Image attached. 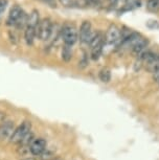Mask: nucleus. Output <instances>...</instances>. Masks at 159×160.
I'll return each mask as SVG.
<instances>
[{
  "mask_svg": "<svg viewBox=\"0 0 159 160\" xmlns=\"http://www.w3.org/2000/svg\"><path fill=\"white\" fill-rule=\"evenodd\" d=\"M52 23L49 18H45L41 20L40 23L38 24L37 28H36V36L42 41L48 40L52 36Z\"/></svg>",
  "mask_w": 159,
  "mask_h": 160,
  "instance_id": "f257e3e1",
  "label": "nucleus"
},
{
  "mask_svg": "<svg viewBox=\"0 0 159 160\" xmlns=\"http://www.w3.org/2000/svg\"><path fill=\"white\" fill-rule=\"evenodd\" d=\"M31 129H32V122H27V120L23 122L20 126H18L17 128L15 129V131L13 132L12 136L10 137L11 142L20 143L21 141L23 140V138H24L26 135L31 132Z\"/></svg>",
  "mask_w": 159,
  "mask_h": 160,
  "instance_id": "f03ea898",
  "label": "nucleus"
},
{
  "mask_svg": "<svg viewBox=\"0 0 159 160\" xmlns=\"http://www.w3.org/2000/svg\"><path fill=\"white\" fill-rule=\"evenodd\" d=\"M63 41L66 45H72L77 41V31L73 24H65L61 29Z\"/></svg>",
  "mask_w": 159,
  "mask_h": 160,
  "instance_id": "7ed1b4c3",
  "label": "nucleus"
},
{
  "mask_svg": "<svg viewBox=\"0 0 159 160\" xmlns=\"http://www.w3.org/2000/svg\"><path fill=\"white\" fill-rule=\"evenodd\" d=\"M93 32H92V26L90 21H83L80 28V41L81 43L89 44L90 40L92 39Z\"/></svg>",
  "mask_w": 159,
  "mask_h": 160,
  "instance_id": "20e7f679",
  "label": "nucleus"
},
{
  "mask_svg": "<svg viewBox=\"0 0 159 160\" xmlns=\"http://www.w3.org/2000/svg\"><path fill=\"white\" fill-rule=\"evenodd\" d=\"M122 41L121 29L116 25H111L107 31L106 37H105V42L107 44H117Z\"/></svg>",
  "mask_w": 159,
  "mask_h": 160,
  "instance_id": "39448f33",
  "label": "nucleus"
},
{
  "mask_svg": "<svg viewBox=\"0 0 159 160\" xmlns=\"http://www.w3.org/2000/svg\"><path fill=\"white\" fill-rule=\"evenodd\" d=\"M15 131V125L12 120H7L0 125V140L10 138Z\"/></svg>",
  "mask_w": 159,
  "mask_h": 160,
  "instance_id": "423d86ee",
  "label": "nucleus"
},
{
  "mask_svg": "<svg viewBox=\"0 0 159 160\" xmlns=\"http://www.w3.org/2000/svg\"><path fill=\"white\" fill-rule=\"evenodd\" d=\"M46 140L43 138H37L32 141V143L29 147V151L32 155L35 156H40L42 153L46 150Z\"/></svg>",
  "mask_w": 159,
  "mask_h": 160,
  "instance_id": "0eeeda50",
  "label": "nucleus"
},
{
  "mask_svg": "<svg viewBox=\"0 0 159 160\" xmlns=\"http://www.w3.org/2000/svg\"><path fill=\"white\" fill-rule=\"evenodd\" d=\"M22 12H23V10L21 8L20 5H18V4L13 5V8H12L10 11V14H8V18L7 20V25L15 26L17 20L19 19V17L21 16V14H22Z\"/></svg>",
  "mask_w": 159,
  "mask_h": 160,
  "instance_id": "6e6552de",
  "label": "nucleus"
},
{
  "mask_svg": "<svg viewBox=\"0 0 159 160\" xmlns=\"http://www.w3.org/2000/svg\"><path fill=\"white\" fill-rule=\"evenodd\" d=\"M148 44H149V41L147 40V39H145V38H142L136 44L134 45L133 47H132V50H133V52L135 53V55L140 56L143 51L147 50Z\"/></svg>",
  "mask_w": 159,
  "mask_h": 160,
  "instance_id": "1a4fd4ad",
  "label": "nucleus"
},
{
  "mask_svg": "<svg viewBox=\"0 0 159 160\" xmlns=\"http://www.w3.org/2000/svg\"><path fill=\"white\" fill-rule=\"evenodd\" d=\"M40 23V18H39V12L37 10H32V13L28 15L27 24L26 26H32V28H37L38 24Z\"/></svg>",
  "mask_w": 159,
  "mask_h": 160,
  "instance_id": "9d476101",
  "label": "nucleus"
},
{
  "mask_svg": "<svg viewBox=\"0 0 159 160\" xmlns=\"http://www.w3.org/2000/svg\"><path fill=\"white\" fill-rule=\"evenodd\" d=\"M36 37V28H32V26H25V31H24V39L26 41V43L28 45H32L34 43Z\"/></svg>",
  "mask_w": 159,
  "mask_h": 160,
  "instance_id": "9b49d317",
  "label": "nucleus"
},
{
  "mask_svg": "<svg viewBox=\"0 0 159 160\" xmlns=\"http://www.w3.org/2000/svg\"><path fill=\"white\" fill-rule=\"evenodd\" d=\"M71 58H72V48L69 45H64L62 49V59L65 62H69Z\"/></svg>",
  "mask_w": 159,
  "mask_h": 160,
  "instance_id": "f8f14e48",
  "label": "nucleus"
},
{
  "mask_svg": "<svg viewBox=\"0 0 159 160\" xmlns=\"http://www.w3.org/2000/svg\"><path fill=\"white\" fill-rule=\"evenodd\" d=\"M98 78L103 83H109L111 80V71L109 68H103L98 73Z\"/></svg>",
  "mask_w": 159,
  "mask_h": 160,
  "instance_id": "ddd939ff",
  "label": "nucleus"
},
{
  "mask_svg": "<svg viewBox=\"0 0 159 160\" xmlns=\"http://www.w3.org/2000/svg\"><path fill=\"white\" fill-rule=\"evenodd\" d=\"M104 43H102L97 46H95L93 48H91V59L93 61H97V60L100 59V57L102 56V52H103V47Z\"/></svg>",
  "mask_w": 159,
  "mask_h": 160,
  "instance_id": "4468645a",
  "label": "nucleus"
},
{
  "mask_svg": "<svg viewBox=\"0 0 159 160\" xmlns=\"http://www.w3.org/2000/svg\"><path fill=\"white\" fill-rule=\"evenodd\" d=\"M147 8L152 13H157L159 11V0H148Z\"/></svg>",
  "mask_w": 159,
  "mask_h": 160,
  "instance_id": "2eb2a0df",
  "label": "nucleus"
},
{
  "mask_svg": "<svg viewBox=\"0 0 159 160\" xmlns=\"http://www.w3.org/2000/svg\"><path fill=\"white\" fill-rule=\"evenodd\" d=\"M39 157H40L41 160H52L56 156H55V154L52 152V151L45 150Z\"/></svg>",
  "mask_w": 159,
  "mask_h": 160,
  "instance_id": "dca6fc26",
  "label": "nucleus"
},
{
  "mask_svg": "<svg viewBox=\"0 0 159 160\" xmlns=\"http://www.w3.org/2000/svg\"><path fill=\"white\" fill-rule=\"evenodd\" d=\"M60 2H61L62 5H64V7H72V5L74 4V1L73 0H60Z\"/></svg>",
  "mask_w": 159,
  "mask_h": 160,
  "instance_id": "f3484780",
  "label": "nucleus"
},
{
  "mask_svg": "<svg viewBox=\"0 0 159 160\" xmlns=\"http://www.w3.org/2000/svg\"><path fill=\"white\" fill-rule=\"evenodd\" d=\"M109 1H110V4L112 5V7H115V5L117 4L118 0H109Z\"/></svg>",
  "mask_w": 159,
  "mask_h": 160,
  "instance_id": "a211bd4d",
  "label": "nucleus"
},
{
  "mask_svg": "<svg viewBox=\"0 0 159 160\" xmlns=\"http://www.w3.org/2000/svg\"><path fill=\"white\" fill-rule=\"evenodd\" d=\"M21 160H36L35 158H24V159H21Z\"/></svg>",
  "mask_w": 159,
  "mask_h": 160,
  "instance_id": "6ab92c4d",
  "label": "nucleus"
},
{
  "mask_svg": "<svg viewBox=\"0 0 159 160\" xmlns=\"http://www.w3.org/2000/svg\"><path fill=\"white\" fill-rule=\"evenodd\" d=\"M46 2H48V3H52V2L53 1V0H45Z\"/></svg>",
  "mask_w": 159,
  "mask_h": 160,
  "instance_id": "aec40b11",
  "label": "nucleus"
},
{
  "mask_svg": "<svg viewBox=\"0 0 159 160\" xmlns=\"http://www.w3.org/2000/svg\"><path fill=\"white\" fill-rule=\"evenodd\" d=\"M52 160H61V159H60V158H58V157H55V158H53Z\"/></svg>",
  "mask_w": 159,
  "mask_h": 160,
  "instance_id": "412c9836",
  "label": "nucleus"
},
{
  "mask_svg": "<svg viewBox=\"0 0 159 160\" xmlns=\"http://www.w3.org/2000/svg\"><path fill=\"white\" fill-rule=\"evenodd\" d=\"M157 60H158V61H159V55L157 56Z\"/></svg>",
  "mask_w": 159,
  "mask_h": 160,
  "instance_id": "4be33fe9",
  "label": "nucleus"
}]
</instances>
